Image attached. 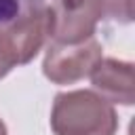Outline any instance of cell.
Returning a JSON list of instances; mask_svg holds the SVG:
<instances>
[{
  "instance_id": "5",
  "label": "cell",
  "mask_w": 135,
  "mask_h": 135,
  "mask_svg": "<svg viewBox=\"0 0 135 135\" xmlns=\"http://www.w3.org/2000/svg\"><path fill=\"white\" fill-rule=\"evenodd\" d=\"M95 89H99L110 101L133 103V65L116 59L99 61L91 72Z\"/></svg>"
},
{
  "instance_id": "6",
  "label": "cell",
  "mask_w": 135,
  "mask_h": 135,
  "mask_svg": "<svg viewBox=\"0 0 135 135\" xmlns=\"http://www.w3.org/2000/svg\"><path fill=\"white\" fill-rule=\"evenodd\" d=\"M0 135H6V129H4V122L0 120Z\"/></svg>"
},
{
  "instance_id": "2",
  "label": "cell",
  "mask_w": 135,
  "mask_h": 135,
  "mask_svg": "<svg viewBox=\"0 0 135 135\" xmlns=\"http://www.w3.org/2000/svg\"><path fill=\"white\" fill-rule=\"evenodd\" d=\"M51 34V4H30L11 23L0 27V78L15 65L27 63Z\"/></svg>"
},
{
  "instance_id": "4",
  "label": "cell",
  "mask_w": 135,
  "mask_h": 135,
  "mask_svg": "<svg viewBox=\"0 0 135 135\" xmlns=\"http://www.w3.org/2000/svg\"><path fill=\"white\" fill-rule=\"evenodd\" d=\"M53 36L59 44H78L93 38L103 15V0H51Z\"/></svg>"
},
{
  "instance_id": "1",
  "label": "cell",
  "mask_w": 135,
  "mask_h": 135,
  "mask_svg": "<svg viewBox=\"0 0 135 135\" xmlns=\"http://www.w3.org/2000/svg\"><path fill=\"white\" fill-rule=\"evenodd\" d=\"M51 124L57 135H114L116 112L91 91H72L55 97Z\"/></svg>"
},
{
  "instance_id": "3",
  "label": "cell",
  "mask_w": 135,
  "mask_h": 135,
  "mask_svg": "<svg viewBox=\"0 0 135 135\" xmlns=\"http://www.w3.org/2000/svg\"><path fill=\"white\" fill-rule=\"evenodd\" d=\"M101 61V46L95 38L78 44L53 42L44 57V74L53 82L65 84L89 76Z\"/></svg>"
}]
</instances>
